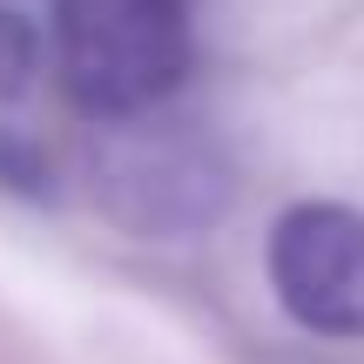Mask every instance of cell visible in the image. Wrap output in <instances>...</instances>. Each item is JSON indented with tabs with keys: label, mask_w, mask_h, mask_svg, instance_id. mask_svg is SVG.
Returning a JSON list of instances; mask_svg holds the SVG:
<instances>
[{
	"label": "cell",
	"mask_w": 364,
	"mask_h": 364,
	"mask_svg": "<svg viewBox=\"0 0 364 364\" xmlns=\"http://www.w3.org/2000/svg\"><path fill=\"white\" fill-rule=\"evenodd\" d=\"M61 81L88 115L142 122L189 75V0H61L54 14Z\"/></svg>",
	"instance_id": "obj_1"
},
{
	"label": "cell",
	"mask_w": 364,
	"mask_h": 364,
	"mask_svg": "<svg viewBox=\"0 0 364 364\" xmlns=\"http://www.w3.org/2000/svg\"><path fill=\"white\" fill-rule=\"evenodd\" d=\"M277 304L317 338H364V209L297 203L270 230Z\"/></svg>",
	"instance_id": "obj_2"
},
{
	"label": "cell",
	"mask_w": 364,
	"mask_h": 364,
	"mask_svg": "<svg viewBox=\"0 0 364 364\" xmlns=\"http://www.w3.org/2000/svg\"><path fill=\"white\" fill-rule=\"evenodd\" d=\"M108 189H115V209L135 223H162V230H176V223H196L209 209V189H216V169H209L203 156H196L189 142H176V135H129L122 149H108Z\"/></svg>",
	"instance_id": "obj_3"
},
{
	"label": "cell",
	"mask_w": 364,
	"mask_h": 364,
	"mask_svg": "<svg viewBox=\"0 0 364 364\" xmlns=\"http://www.w3.org/2000/svg\"><path fill=\"white\" fill-rule=\"evenodd\" d=\"M34 75H41V27L14 0H0V102L7 95H27Z\"/></svg>",
	"instance_id": "obj_4"
}]
</instances>
